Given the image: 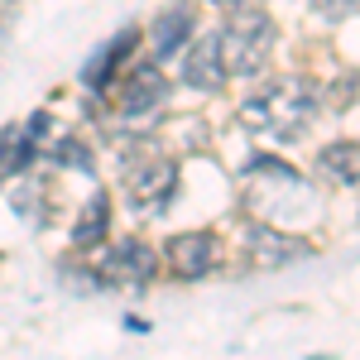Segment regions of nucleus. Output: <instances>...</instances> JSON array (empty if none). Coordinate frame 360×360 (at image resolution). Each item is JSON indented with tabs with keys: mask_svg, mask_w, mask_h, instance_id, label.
<instances>
[{
	"mask_svg": "<svg viewBox=\"0 0 360 360\" xmlns=\"http://www.w3.org/2000/svg\"><path fill=\"white\" fill-rule=\"evenodd\" d=\"M188 39H193V10H188V5H173L164 20L154 25V58L178 53Z\"/></svg>",
	"mask_w": 360,
	"mask_h": 360,
	"instance_id": "11",
	"label": "nucleus"
},
{
	"mask_svg": "<svg viewBox=\"0 0 360 360\" xmlns=\"http://www.w3.org/2000/svg\"><path fill=\"white\" fill-rule=\"evenodd\" d=\"M135 44H139V29H120V34H115V44H106V49H101V53H96V58H91V63L82 68V82L91 86V91H101V86H106V82L115 77L120 58L130 53Z\"/></svg>",
	"mask_w": 360,
	"mask_h": 360,
	"instance_id": "9",
	"label": "nucleus"
},
{
	"mask_svg": "<svg viewBox=\"0 0 360 360\" xmlns=\"http://www.w3.org/2000/svg\"><path fill=\"white\" fill-rule=\"evenodd\" d=\"M312 115H317V86L307 77H274V82H264V91L240 101V120L264 139L303 135Z\"/></svg>",
	"mask_w": 360,
	"mask_h": 360,
	"instance_id": "1",
	"label": "nucleus"
},
{
	"mask_svg": "<svg viewBox=\"0 0 360 360\" xmlns=\"http://www.w3.org/2000/svg\"><path fill=\"white\" fill-rule=\"evenodd\" d=\"M44 207H49V188L34 183V178H25V183L15 188V212H20L29 226H44Z\"/></svg>",
	"mask_w": 360,
	"mask_h": 360,
	"instance_id": "13",
	"label": "nucleus"
},
{
	"mask_svg": "<svg viewBox=\"0 0 360 360\" xmlns=\"http://www.w3.org/2000/svg\"><path fill=\"white\" fill-rule=\"evenodd\" d=\"M217 49H221L226 77H255L274 53V20L255 5H236V15L217 34Z\"/></svg>",
	"mask_w": 360,
	"mask_h": 360,
	"instance_id": "2",
	"label": "nucleus"
},
{
	"mask_svg": "<svg viewBox=\"0 0 360 360\" xmlns=\"http://www.w3.org/2000/svg\"><path fill=\"white\" fill-rule=\"evenodd\" d=\"M164 101H168V82H164V72H159L154 63H139L135 72H130V82L120 86L115 115H120V125H149L154 115L164 111Z\"/></svg>",
	"mask_w": 360,
	"mask_h": 360,
	"instance_id": "4",
	"label": "nucleus"
},
{
	"mask_svg": "<svg viewBox=\"0 0 360 360\" xmlns=\"http://www.w3.org/2000/svg\"><path fill=\"white\" fill-rule=\"evenodd\" d=\"M217 5H245V0H217Z\"/></svg>",
	"mask_w": 360,
	"mask_h": 360,
	"instance_id": "15",
	"label": "nucleus"
},
{
	"mask_svg": "<svg viewBox=\"0 0 360 360\" xmlns=\"http://www.w3.org/2000/svg\"><path fill=\"white\" fill-rule=\"evenodd\" d=\"M312 10H317L327 25H341V20L356 15V0H312Z\"/></svg>",
	"mask_w": 360,
	"mask_h": 360,
	"instance_id": "14",
	"label": "nucleus"
},
{
	"mask_svg": "<svg viewBox=\"0 0 360 360\" xmlns=\"http://www.w3.org/2000/svg\"><path fill=\"white\" fill-rule=\"evenodd\" d=\"M111 202H106V193H96L91 202H86V212H82V221L72 226V245H96L101 236H106V226H111Z\"/></svg>",
	"mask_w": 360,
	"mask_h": 360,
	"instance_id": "12",
	"label": "nucleus"
},
{
	"mask_svg": "<svg viewBox=\"0 0 360 360\" xmlns=\"http://www.w3.org/2000/svg\"><path fill=\"white\" fill-rule=\"evenodd\" d=\"M245 240H250L255 264H264V269H278V264H293V259H307V255H312V245H307V240L283 236V231H278V226H269V221H255L245 231Z\"/></svg>",
	"mask_w": 360,
	"mask_h": 360,
	"instance_id": "7",
	"label": "nucleus"
},
{
	"mask_svg": "<svg viewBox=\"0 0 360 360\" xmlns=\"http://www.w3.org/2000/svg\"><path fill=\"white\" fill-rule=\"evenodd\" d=\"M183 82L197 86V91H221L231 77H226V63L221 49H217V34L212 39H197L193 49L183 53Z\"/></svg>",
	"mask_w": 360,
	"mask_h": 360,
	"instance_id": "8",
	"label": "nucleus"
},
{
	"mask_svg": "<svg viewBox=\"0 0 360 360\" xmlns=\"http://www.w3.org/2000/svg\"><path fill=\"white\" fill-rule=\"evenodd\" d=\"M164 255H168V269H173L178 278H202V274H212V269L221 264V245H217V236H212V231L173 236Z\"/></svg>",
	"mask_w": 360,
	"mask_h": 360,
	"instance_id": "6",
	"label": "nucleus"
},
{
	"mask_svg": "<svg viewBox=\"0 0 360 360\" xmlns=\"http://www.w3.org/2000/svg\"><path fill=\"white\" fill-rule=\"evenodd\" d=\"M356 139H336V144H327L322 154H317V178L322 183H336V188H351L356 183Z\"/></svg>",
	"mask_w": 360,
	"mask_h": 360,
	"instance_id": "10",
	"label": "nucleus"
},
{
	"mask_svg": "<svg viewBox=\"0 0 360 360\" xmlns=\"http://www.w3.org/2000/svg\"><path fill=\"white\" fill-rule=\"evenodd\" d=\"M154 278V250L139 240H120L106 255H96L91 283H115V288H144Z\"/></svg>",
	"mask_w": 360,
	"mask_h": 360,
	"instance_id": "5",
	"label": "nucleus"
},
{
	"mask_svg": "<svg viewBox=\"0 0 360 360\" xmlns=\"http://www.w3.org/2000/svg\"><path fill=\"white\" fill-rule=\"evenodd\" d=\"M173 188H178V164L168 154L149 149V144H139L135 154H125V193H130V202L139 212H164Z\"/></svg>",
	"mask_w": 360,
	"mask_h": 360,
	"instance_id": "3",
	"label": "nucleus"
}]
</instances>
